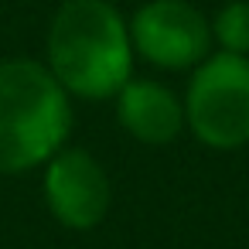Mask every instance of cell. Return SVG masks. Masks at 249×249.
<instances>
[{
	"label": "cell",
	"instance_id": "obj_6",
	"mask_svg": "<svg viewBox=\"0 0 249 249\" xmlns=\"http://www.w3.org/2000/svg\"><path fill=\"white\" fill-rule=\"evenodd\" d=\"M113 103H116V123L137 143L167 147L181 137V130H188L184 126V99L157 79L133 75L113 96Z\"/></svg>",
	"mask_w": 249,
	"mask_h": 249
},
{
	"label": "cell",
	"instance_id": "obj_7",
	"mask_svg": "<svg viewBox=\"0 0 249 249\" xmlns=\"http://www.w3.org/2000/svg\"><path fill=\"white\" fill-rule=\"evenodd\" d=\"M212 41L218 52L249 55V0H229L212 18Z\"/></svg>",
	"mask_w": 249,
	"mask_h": 249
},
{
	"label": "cell",
	"instance_id": "obj_4",
	"mask_svg": "<svg viewBox=\"0 0 249 249\" xmlns=\"http://www.w3.org/2000/svg\"><path fill=\"white\" fill-rule=\"evenodd\" d=\"M133 55L160 72H191L212 55V21L188 0H147L130 18Z\"/></svg>",
	"mask_w": 249,
	"mask_h": 249
},
{
	"label": "cell",
	"instance_id": "obj_1",
	"mask_svg": "<svg viewBox=\"0 0 249 249\" xmlns=\"http://www.w3.org/2000/svg\"><path fill=\"white\" fill-rule=\"evenodd\" d=\"M130 21L113 0H62L48 21L45 65L72 99H113L133 79Z\"/></svg>",
	"mask_w": 249,
	"mask_h": 249
},
{
	"label": "cell",
	"instance_id": "obj_2",
	"mask_svg": "<svg viewBox=\"0 0 249 249\" xmlns=\"http://www.w3.org/2000/svg\"><path fill=\"white\" fill-rule=\"evenodd\" d=\"M72 96L38 58H0V174L48 164L72 133Z\"/></svg>",
	"mask_w": 249,
	"mask_h": 249
},
{
	"label": "cell",
	"instance_id": "obj_3",
	"mask_svg": "<svg viewBox=\"0 0 249 249\" xmlns=\"http://www.w3.org/2000/svg\"><path fill=\"white\" fill-rule=\"evenodd\" d=\"M184 126L212 150L249 143V55L212 52L191 69L184 89Z\"/></svg>",
	"mask_w": 249,
	"mask_h": 249
},
{
	"label": "cell",
	"instance_id": "obj_5",
	"mask_svg": "<svg viewBox=\"0 0 249 249\" xmlns=\"http://www.w3.org/2000/svg\"><path fill=\"white\" fill-rule=\"evenodd\" d=\"M41 195L62 229L89 232L109 215L113 181L92 150L65 143L41 167Z\"/></svg>",
	"mask_w": 249,
	"mask_h": 249
}]
</instances>
